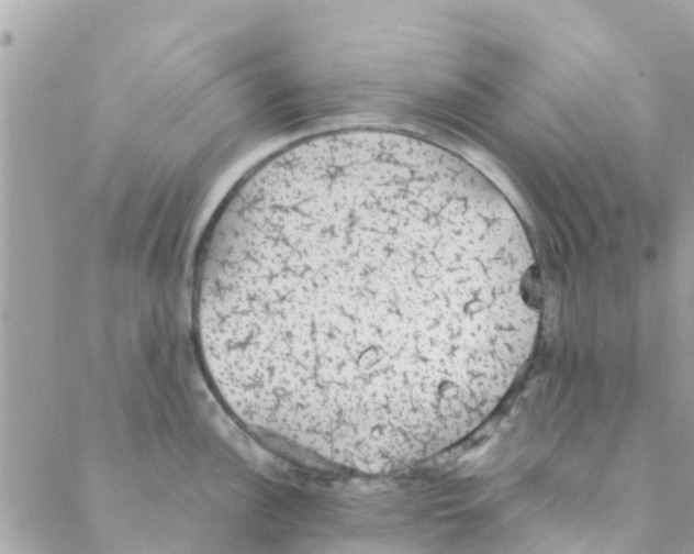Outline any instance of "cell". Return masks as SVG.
<instances>
[{
	"mask_svg": "<svg viewBox=\"0 0 694 554\" xmlns=\"http://www.w3.org/2000/svg\"><path fill=\"white\" fill-rule=\"evenodd\" d=\"M215 357L262 434L339 464L407 466L504 398L539 326L525 228L484 178L388 140L249 175L198 254Z\"/></svg>",
	"mask_w": 694,
	"mask_h": 554,
	"instance_id": "obj_1",
	"label": "cell"
}]
</instances>
